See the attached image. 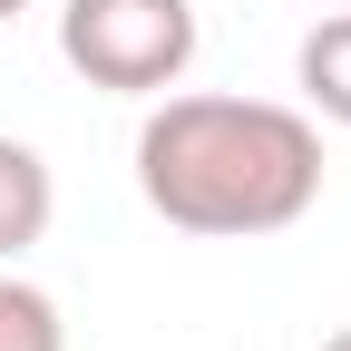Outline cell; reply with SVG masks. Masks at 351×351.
Here are the masks:
<instances>
[{
	"label": "cell",
	"mask_w": 351,
	"mask_h": 351,
	"mask_svg": "<svg viewBox=\"0 0 351 351\" xmlns=\"http://www.w3.org/2000/svg\"><path fill=\"white\" fill-rule=\"evenodd\" d=\"M137 195L176 234H283L322 195V127L283 98H156L137 127Z\"/></svg>",
	"instance_id": "6da1fadb"
},
{
	"label": "cell",
	"mask_w": 351,
	"mask_h": 351,
	"mask_svg": "<svg viewBox=\"0 0 351 351\" xmlns=\"http://www.w3.org/2000/svg\"><path fill=\"white\" fill-rule=\"evenodd\" d=\"M195 0H59V59L108 98H166L195 69Z\"/></svg>",
	"instance_id": "7a4b0ae2"
},
{
	"label": "cell",
	"mask_w": 351,
	"mask_h": 351,
	"mask_svg": "<svg viewBox=\"0 0 351 351\" xmlns=\"http://www.w3.org/2000/svg\"><path fill=\"white\" fill-rule=\"evenodd\" d=\"M59 215V186H49V156L29 137H0V263H20Z\"/></svg>",
	"instance_id": "3957f363"
},
{
	"label": "cell",
	"mask_w": 351,
	"mask_h": 351,
	"mask_svg": "<svg viewBox=\"0 0 351 351\" xmlns=\"http://www.w3.org/2000/svg\"><path fill=\"white\" fill-rule=\"evenodd\" d=\"M293 88H302V108H313V117L351 127V10H332V20L302 29V49H293Z\"/></svg>",
	"instance_id": "277c9868"
},
{
	"label": "cell",
	"mask_w": 351,
	"mask_h": 351,
	"mask_svg": "<svg viewBox=\"0 0 351 351\" xmlns=\"http://www.w3.org/2000/svg\"><path fill=\"white\" fill-rule=\"evenodd\" d=\"M0 351H69L59 302L39 293L29 274H10V263H0Z\"/></svg>",
	"instance_id": "5b68a950"
},
{
	"label": "cell",
	"mask_w": 351,
	"mask_h": 351,
	"mask_svg": "<svg viewBox=\"0 0 351 351\" xmlns=\"http://www.w3.org/2000/svg\"><path fill=\"white\" fill-rule=\"evenodd\" d=\"M322 351H351V322H341V332H332V341H322Z\"/></svg>",
	"instance_id": "8992f818"
},
{
	"label": "cell",
	"mask_w": 351,
	"mask_h": 351,
	"mask_svg": "<svg viewBox=\"0 0 351 351\" xmlns=\"http://www.w3.org/2000/svg\"><path fill=\"white\" fill-rule=\"evenodd\" d=\"M20 10H29V0H0V20H20Z\"/></svg>",
	"instance_id": "52a82bcc"
}]
</instances>
